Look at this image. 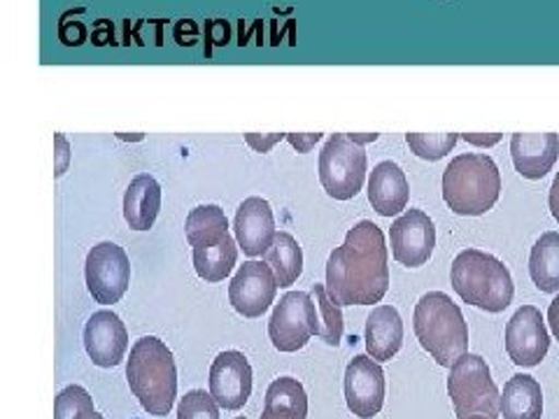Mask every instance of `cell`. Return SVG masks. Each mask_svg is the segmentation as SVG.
<instances>
[{
  "mask_svg": "<svg viewBox=\"0 0 559 419\" xmlns=\"http://www.w3.org/2000/svg\"><path fill=\"white\" fill-rule=\"evenodd\" d=\"M194 268L205 283H222L229 277L238 261V240L229 236L226 240L210 244V248H194Z\"/></svg>",
  "mask_w": 559,
  "mask_h": 419,
  "instance_id": "obj_24",
  "label": "cell"
},
{
  "mask_svg": "<svg viewBox=\"0 0 559 419\" xmlns=\"http://www.w3.org/2000/svg\"><path fill=\"white\" fill-rule=\"evenodd\" d=\"M162 210V187L150 172H140L124 194V219L133 231H150Z\"/></svg>",
  "mask_w": 559,
  "mask_h": 419,
  "instance_id": "obj_20",
  "label": "cell"
},
{
  "mask_svg": "<svg viewBox=\"0 0 559 419\" xmlns=\"http://www.w3.org/2000/svg\"><path fill=\"white\" fill-rule=\"evenodd\" d=\"M349 135V140H355L357 145H366V143H376L378 140V133H347Z\"/></svg>",
  "mask_w": 559,
  "mask_h": 419,
  "instance_id": "obj_41",
  "label": "cell"
},
{
  "mask_svg": "<svg viewBox=\"0 0 559 419\" xmlns=\"http://www.w3.org/2000/svg\"><path fill=\"white\" fill-rule=\"evenodd\" d=\"M129 387L145 412L166 417L178 396V369L168 345L156 336L135 340L127 361Z\"/></svg>",
  "mask_w": 559,
  "mask_h": 419,
  "instance_id": "obj_2",
  "label": "cell"
},
{
  "mask_svg": "<svg viewBox=\"0 0 559 419\" xmlns=\"http://www.w3.org/2000/svg\"><path fill=\"white\" fill-rule=\"evenodd\" d=\"M320 182L336 201L355 199L366 180V152L347 133L329 135L318 161Z\"/></svg>",
  "mask_w": 559,
  "mask_h": 419,
  "instance_id": "obj_7",
  "label": "cell"
},
{
  "mask_svg": "<svg viewBox=\"0 0 559 419\" xmlns=\"http://www.w3.org/2000/svg\"><path fill=\"white\" fill-rule=\"evenodd\" d=\"M548 324H550V331L555 334V338L559 340V296L548 308Z\"/></svg>",
  "mask_w": 559,
  "mask_h": 419,
  "instance_id": "obj_38",
  "label": "cell"
},
{
  "mask_svg": "<svg viewBox=\"0 0 559 419\" xmlns=\"http://www.w3.org/2000/svg\"><path fill=\"white\" fill-rule=\"evenodd\" d=\"M503 419H540L544 417V392L532 375H513L501 394Z\"/></svg>",
  "mask_w": 559,
  "mask_h": 419,
  "instance_id": "obj_21",
  "label": "cell"
},
{
  "mask_svg": "<svg viewBox=\"0 0 559 419\" xmlns=\"http://www.w3.org/2000/svg\"><path fill=\"white\" fill-rule=\"evenodd\" d=\"M388 244L380 226L364 219L326 261V294L336 306H373L390 289Z\"/></svg>",
  "mask_w": 559,
  "mask_h": 419,
  "instance_id": "obj_1",
  "label": "cell"
},
{
  "mask_svg": "<svg viewBox=\"0 0 559 419\" xmlns=\"http://www.w3.org/2000/svg\"><path fill=\"white\" fill-rule=\"evenodd\" d=\"M55 147H57V178H61L70 164V145L61 133L55 135Z\"/></svg>",
  "mask_w": 559,
  "mask_h": 419,
  "instance_id": "obj_35",
  "label": "cell"
},
{
  "mask_svg": "<svg viewBox=\"0 0 559 419\" xmlns=\"http://www.w3.org/2000/svg\"><path fill=\"white\" fill-rule=\"evenodd\" d=\"M59 40L66 47H80L86 43V26L82 22H59Z\"/></svg>",
  "mask_w": 559,
  "mask_h": 419,
  "instance_id": "obj_30",
  "label": "cell"
},
{
  "mask_svg": "<svg viewBox=\"0 0 559 419\" xmlns=\"http://www.w3.org/2000/svg\"><path fill=\"white\" fill-rule=\"evenodd\" d=\"M312 336H320V310L306 291H289L275 303L269 338L280 352H299Z\"/></svg>",
  "mask_w": 559,
  "mask_h": 419,
  "instance_id": "obj_8",
  "label": "cell"
},
{
  "mask_svg": "<svg viewBox=\"0 0 559 419\" xmlns=\"http://www.w3.org/2000/svg\"><path fill=\"white\" fill-rule=\"evenodd\" d=\"M450 279L462 301L485 312L497 314L513 303L515 285L511 271L503 266V261L487 252H460L452 261Z\"/></svg>",
  "mask_w": 559,
  "mask_h": 419,
  "instance_id": "obj_5",
  "label": "cell"
},
{
  "mask_svg": "<svg viewBox=\"0 0 559 419\" xmlns=\"http://www.w3.org/2000/svg\"><path fill=\"white\" fill-rule=\"evenodd\" d=\"M283 137H287V133H269V135L245 133V143H248L259 154H269Z\"/></svg>",
  "mask_w": 559,
  "mask_h": 419,
  "instance_id": "obj_31",
  "label": "cell"
},
{
  "mask_svg": "<svg viewBox=\"0 0 559 419\" xmlns=\"http://www.w3.org/2000/svg\"><path fill=\"white\" fill-rule=\"evenodd\" d=\"M55 419H103V415L96 412L90 392L80 384H70L57 396Z\"/></svg>",
  "mask_w": 559,
  "mask_h": 419,
  "instance_id": "obj_27",
  "label": "cell"
},
{
  "mask_svg": "<svg viewBox=\"0 0 559 419\" xmlns=\"http://www.w3.org/2000/svg\"><path fill=\"white\" fill-rule=\"evenodd\" d=\"M84 349L100 369H115L127 357L129 331L119 314L110 310L94 312L84 324Z\"/></svg>",
  "mask_w": 559,
  "mask_h": 419,
  "instance_id": "obj_15",
  "label": "cell"
},
{
  "mask_svg": "<svg viewBox=\"0 0 559 419\" xmlns=\"http://www.w3.org/2000/svg\"><path fill=\"white\" fill-rule=\"evenodd\" d=\"M448 394L452 398L457 419L485 417L499 419L501 394L489 373V366L478 355H464L450 369Z\"/></svg>",
  "mask_w": 559,
  "mask_h": 419,
  "instance_id": "obj_6",
  "label": "cell"
},
{
  "mask_svg": "<svg viewBox=\"0 0 559 419\" xmlns=\"http://www.w3.org/2000/svg\"><path fill=\"white\" fill-rule=\"evenodd\" d=\"M238 24H240V22H238ZM238 28H240V38H238V45H240V47H245V45H248V40L252 38V35H254V33H261V31H264V22H261V20H257V22L252 24V28H250L248 33H245V31H242V24H240Z\"/></svg>",
  "mask_w": 559,
  "mask_h": 419,
  "instance_id": "obj_40",
  "label": "cell"
},
{
  "mask_svg": "<svg viewBox=\"0 0 559 419\" xmlns=\"http://www.w3.org/2000/svg\"><path fill=\"white\" fill-rule=\"evenodd\" d=\"M236 419H248V417H236Z\"/></svg>",
  "mask_w": 559,
  "mask_h": 419,
  "instance_id": "obj_44",
  "label": "cell"
},
{
  "mask_svg": "<svg viewBox=\"0 0 559 419\" xmlns=\"http://www.w3.org/2000/svg\"><path fill=\"white\" fill-rule=\"evenodd\" d=\"M501 194V172L492 156L460 154L443 170V199L454 215L480 217Z\"/></svg>",
  "mask_w": 559,
  "mask_h": 419,
  "instance_id": "obj_3",
  "label": "cell"
},
{
  "mask_svg": "<svg viewBox=\"0 0 559 419\" xmlns=\"http://www.w3.org/2000/svg\"><path fill=\"white\" fill-rule=\"evenodd\" d=\"M347 408L359 419H373L384 404V371L371 355H359L345 371Z\"/></svg>",
  "mask_w": 559,
  "mask_h": 419,
  "instance_id": "obj_13",
  "label": "cell"
},
{
  "mask_svg": "<svg viewBox=\"0 0 559 419\" xmlns=\"http://www.w3.org/2000/svg\"><path fill=\"white\" fill-rule=\"evenodd\" d=\"M466 419H485V417H466Z\"/></svg>",
  "mask_w": 559,
  "mask_h": 419,
  "instance_id": "obj_43",
  "label": "cell"
},
{
  "mask_svg": "<svg viewBox=\"0 0 559 419\" xmlns=\"http://www.w3.org/2000/svg\"><path fill=\"white\" fill-rule=\"evenodd\" d=\"M392 254L401 266L419 268L425 266L436 248V226L423 210L411 207L392 222L390 229Z\"/></svg>",
  "mask_w": 559,
  "mask_h": 419,
  "instance_id": "obj_11",
  "label": "cell"
},
{
  "mask_svg": "<svg viewBox=\"0 0 559 419\" xmlns=\"http://www.w3.org/2000/svg\"><path fill=\"white\" fill-rule=\"evenodd\" d=\"M187 33L191 35V38H197V35H199V26H197V22H191V20H180L178 24H175V31H173V35H175V43H178L180 47H194V45H191V43L187 40Z\"/></svg>",
  "mask_w": 559,
  "mask_h": 419,
  "instance_id": "obj_34",
  "label": "cell"
},
{
  "mask_svg": "<svg viewBox=\"0 0 559 419\" xmlns=\"http://www.w3.org/2000/svg\"><path fill=\"white\" fill-rule=\"evenodd\" d=\"M185 234L191 248H210L229 238V222L219 205H199L185 222Z\"/></svg>",
  "mask_w": 559,
  "mask_h": 419,
  "instance_id": "obj_22",
  "label": "cell"
},
{
  "mask_svg": "<svg viewBox=\"0 0 559 419\" xmlns=\"http://www.w3.org/2000/svg\"><path fill=\"white\" fill-rule=\"evenodd\" d=\"M312 296H314V303H318V310H320V338L331 347H338L343 340V331H345L341 306H336L329 299L324 285H314Z\"/></svg>",
  "mask_w": 559,
  "mask_h": 419,
  "instance_id": "obj_26",
  "label": "cell"
},
{
  "mask_svg": "<svg viewBox=\"0 0 559 419\" xmlns=\"http://www.w3.org/2000/svg\"><path fill=\"white\" fill-rule=\"evenodd\" d=\"M271 31H273V33H271V45H273V47L280 45V40H283L285 33H289V40H292L289 45H292V47L296 45V22H294V20H289L283 31H277V22H271Z\"/></svg>",
  "mask_w": 559,
  "mask_h": 419,
  "instance_id": "obj_37",
  "label": "cell"
},
{
  "mask_svg": "<svg viewBox=\"0 0 559 419\" xmlns=\"http://www.w3.org/2000/svg\"><path fill=\"white\" fill-rule=\"evenodd\" d=\"M548 203H550V213H552V217L559 222V172H557V178H555V182H552V187H550Z\"/></svg>",
  "mask_w": 559,
  "mask_h": 419,
  "instance_id": "obj_39",
  "label": "cell"
},
{
  "mask_svg": "<svg viewBox=\"0 0 559 419\" xmlns=\"http://www.w3.org/2000/svg\"><path fill=\"white\" fill-rule=\"evenodd\" d=\"M530 275L544 294H559V234L548 231L536 240L530 254Z\"/></svg>",
  "mask_w": 559,
  "mask_h": 419,
  "instance_id": "obj_23",
  "label": "cell"
},
{
  "mask_svg": "<svg viewBox=\"0 0 559 419\" xmlns=\"http://www.w3.org/2000/svg\"><path fill=\"white\" fill-rule=\"evenodd\" d=\"M366 352H369L378 363L392 361L401 345H404V320L396 308L378 306L366 318Z\"/></svg>",
  "mask_w": 559,
  "mask_h": 419,
  "instance_id": "obj_19",
  "label": "cell"
},
{
  "mask_svg": "<svg viewBox=\"0 0 559 419\" xmlns=\"http://www.w3.org/2000/svg\"><path fill=\"white\" fill-rule=\"evenodd\" d=\"M408 180L404 170L394 161H382L373 168L369 178V203L382 217H394L404 213L408 205Z\"/></svg>",
  "mask_w": 559,
  "mask_h": 419,
  "instance_id": "obj_18",
  "label": "cell"
},
{
  "mask_svg": "<svg viewBox=\"0 0 559 419\" xmlns=\"http://www.w3.org/2000/svg\"><path fill=\"white\" fill-rule=\"evenodd\" d=\"M277 277L264 261H245L229 285V301L242 318H261L277 294Z\"/></svg>",
  "mask_w": 559,
  "mask_h": 419,
  "instance_id": "obj_12",
  "label": "cell"
},
{
  "mask_svg": "<svg viewBox=\"0 0 559 419\" xmlns=\"http://www.w3.org/2000/svg\"><path fill=\"white\" fill-rule=\"evenodd\" d=\"M550 334L544 314L534 306H522L506 324V352L522 369H534L546 359Z\"/></svg>",
  "mask_w": 559,
  "mask_h": 419,
  "instance_id": "obj_10",
  "label": "cell"
},
{
  "mask_svg": "<svg viewBox=\"0 0 559 419\" xmlns=\"http://www.w3.org/2000/svg\"><path fill=\"white\" fill-rule=\"evenodd\" d=\"M266 264L273 268L280 287H292L304 271L301 244L287 231L275 234L271 250L266 252Z\"/></svg>",
  "mask_w": 559,
  "mask_h": 419,
  "instance_id": "obj_25",
  "label": "cell"
},
{
  "mask_svg": "<svg viewBox=\"0 0 559 419\" xmlns=\"http://www.w3.org/2000/svg\"><path fill=\"white\" fill-rule=\"evenodd\" d=\"M86 289L96 303L115 306L127 294L131 283V261L127 252L115 242H98L86 254L84 264Z\"/></svg>",
  "mask_w": 559,
  "mask_h": 419,
  "instance_id": "obj_9",
  "label": "cell"
},
{
  "mask_svg": "<svg viewBox=\"0 0 559 419\" xmlns=\"http://www.w3.org/2000/svg\"><path fill=\"white\" fill-rule=\"evenodd\" d=\"M289 145L299 152V154H308L314 145L322 140V133H287Z\"/></svg>",
  "mask_w": 559,
  "mask_h": 419,
  "instance_id": "obj_33",
  "label": "cell"
},
{
  "mask_svg": "<svg viewBox=\"0 0 559 419\" xmlns=\"http://www.w3.org/2000/svg\"><path fill=\"white\" fill-rule=\"evenodd\" d=\"M121 140H143V133H138V135H127V133H117Z\"/></svg>",
  "mask_w": 559,
  "mask_h": 419,
  "instance_id": "obj_42",
  "label": "cell"
},
{
  "mask_svg": "<svg viewBox=\"0 0 559 419\" xmlns=\"http://www.w3.org/2000/svg\"><path fill=\"white\" fill-rule=\"evenodd\" d=\"M466 143H471V145H476V147H492V145H497L499 140H501V133H464L462 135Z\"/></svg>",
  "mask_w": 559,
  "mask_h": 419,
  "instance_id": "obj_36",
  "label": "cell"
},
{
  "mask_svg": "<svg viewBox=\"0 0 559 419\" xmlns=\"http://www.w3.org/2000/svg\"><path fill=\"white\" fill-rule=\"evenodd\" d=\"M219 404L213 394L203 390H191L180 398L178 419H219Z\"/></svg>",
  "mask_w": 559,
  "mask_h": 419,
  "instance_id": "obj_29",
  "label": "cell"
},
{
  "mask_svg": "<svg viewBox=\"0 0 559 419\" xmlns=\"http://www.w3.org/2000/svg\"><path fill=\"white\" fill-rule=\"evenodd\" d=\"M92 45L105 47V45H117L115 43V24L110 20H98L96 28L92 33Z\"/></svg>",
  "mask_w": 559,
  "mask_h": 419,
  "instance_id": "obj_32",
  "label": "cell"
},
{
  "mask_svg": "<svg viewBox=\"0 0 559 419\" xmlns=\"http://www.w3.org/2000/svg\"><path fill=\"white\" fill-rule=\"evenodd\" d=\"M210 394L224 410H240L252 394V366L238 349L217 355L210 369Z\"/></svg>",
  "mask_w": 559,
  "mask_h": 419,
  "instance_id": "obj_14",
  "label": "cell"
},
{
  "mask_svg": "<svg viewBox=\"0 0 559 419\" xmlns=\"http://www.w3.org/2000/svg\"><path fill=\"white\" fill-rule=\"evenodd\" d=\"M513 166L524 180H544L559 156L557 133H515L511 137Z\"/></svg>",
  "mask_w": 559,
  "mask_h": 419,
  "instance_id": "obj_17",
  "label": "cell"
},
{
  "mask_svg": "<svg viewBox=\"0 0 559 419\" xmlns=\"http://www.w3.org/2000/svg\"><path fill=\"white\" fill-rule=\"evenodd\" d=\"M415 336L439 366H454L468 352V326L460 306L443 291H429L415 306Z\"/></svg>",
  "mask_w": 559,
  "mask_h": 419,
  "instance_id": "obj_4",
  "label": "cell"
},
{
  "mask_svg": "<svg viewBox=\"0 0 559 419\" xmlns=\"http://www.w3.org/2000/svg\"><path fill=\"white\" fill-rule=\"evenodd\" d=\"M238 248L248 256H266L275 240V217L266 199L250 196L240 203L234 219Z\"/></svg>",
  "mask_w": 559,
  "mask_h": 419,
  "instance_id": "obj_16",
  "label": "cell"
},
{
  "mask_svg": "<svg viewBox=\"0 0 559 419\" xmlns=\"http://www.w3.org/2000/svg\"><path fill=\"white\" fill-rule=\"evenodd\" d=\"M460 133H408L406 143L423 161H441L457 145Z\"/></svg>",
  "mask_w": 559,
  "mask_h": 419,
  "instance_id": "obj_28",
  "label": "cell"
}]
</instances>
